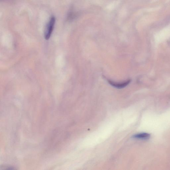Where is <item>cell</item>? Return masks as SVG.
I'll use <instances>...</instances> for the list:
<instances>
[{
  "label": "cell",
  "instance_id": "obj_1",
  "mask_svg": "<svg viewBox=\"0 0 170 170\" xmlns=\"http://www.w3.org/2000/svg\"><path fill=\"white\" fill-rule=\"evenodd\" d=\"M56 18L54 16H52L46 26L44 32V37L46 40H48L51 36L54 30Z\"/></svg>",
  "mask_w": 170,
  "mask_h": 170
},
{
  "label": "cell",
  "instance_id": "obj_2",
  "mask_svg": "<svg viewBox=\"0 0 170 170\" xmlns=\"http://www.w3.org/2000/svg\"><path fill=\"white\" fill-rule=\"evenodd\" d=\"M131 80H128L127 81L122 83H117L111 81H108V82L111 85L114 87L118 89H121L127 86L131 82Z\"/></svg>",
  "mask_w": 170,
  "mask_h": 170
},
{
  "label": "cell",
  "instance_id": "obj_3",
  "mask_svg": "<svg viewBox=\"0 0 170 170\" xmlns=\"http://www.w3.org/2000/svg\"><path fill=\"white\" fill-rule=\"evenodd\" d=\"M150 134L147 133H142L136 134L133 136V138L135 139H141V140H147L149 139L150 138Z\"/></svg>",
  "mask_w": 170,
  "mask_h": 170
},
{
  "label": "cell",
  "instance_id": "obj_4",
  "mask_svg": "<svg viewBox=\"0 0 170 170\" xmlns=\"http://www.w3.org/2000/svg\"><path fill=\"white\" fill-rule=\"evenodd\" d=\"M169 44H170V41H169Z\"/></svg>",
  "mask_w": 170,
  "mask_h": 170
}]
</instances>
